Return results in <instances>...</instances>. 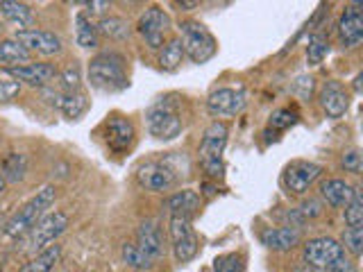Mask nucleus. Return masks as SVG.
Masks as SVG:
<instances>
[{"label":"nucleus","instance_id":"23","mask_svg":"<svg viewBox=\"0 0 363 272\" xmlns=\"http://www.w3.org/2000/svg\"><path fill=\"white\" fill-rule=\"evenodd\" d=\"M0 14H3L7 21H12L18 27H23V30H27V27L34 25V12H32V7L25 5V3H16V0H3V3H0Z\"/></svg>","mask_w":363,"mask_h":272},{"label":"nucleus","instance_id":"11","mask_svg":"<svg viewBox=\"0 0 363 272\" xmlns=\"http://www.w3.org/2000/svg\"><path fill=\"white\" fill-rule=\"evenodd\" d=\"M320 172H323V166L316 161H302V159L290 161L284 170V175H281V184H284L288 193L304 195L309 186L320 177Z\"/></svg>","mask_w":363,"mask_h":272},{"label":"nucleus","instance_id":"28","mask_svg":"<svg viewBox=\"0 0 363 272\" xmlns=\"http://www.w3.org/2000/svg\"><path fill=\"white\" fill-rule=\"evenodd\" d=\"M96 27H98V34H105L114 41H125V39H130V34H132L130 23L121 16H103V21H100Z\"/></svg>","mask_w":363,"mask_h":272},{"label":"nucleus","instance_id":"14","mask_svg":"<svg viewBox=\"0 0 363 272\" xmlns=\"http://www.w3.org/2000/svg\"><path fill=\"white\" fill-rule=\"evenodd\" d=\"M323 112L327 118H343L350 109V93L339 80H329L318 93Z\"/></svg>","mask_w":363,"mask_h":272},{"label":"nucleus","instance_id":"44","mask_svg":"<svg viewBox=\"0 0 363 272\" xmlns=\"http://www.w3.org/2000/svg\"><path fill=\"white\" fill-rule=\"evenodd\" d=\"M293 272H320V270H313V268H309V266H302V268H295Z\"/></svg>","mask_w":363,"mask_h":272},{"label":"nucleus","instance_id":"35","mask_svg":"<svg viewBox=\"0 0 363 272\" xmlns=\"http://www.w3.org/2000/svg\"><path fill=\"white\" fill-rule=\"evenodd\" d=\"M295 123H297V114L290 112V109H286V107L275 109V112L270 114L272 130H288V127H293Z\"/></svg>","mask_w":363,"mask_h":272},{"label":"nucleus","instance_id":"37","mask_svg":"<svg viewBox=\"0 0 363 272\" xmlns=\"http://www.w3.org/2000/svg\"><path fill=\"white\" fill-rule=\"evenodd\" d=\"M243 268V261L239 254H223L214 261V270L216 272H234V270H241Z\"/></svg>","mask_w":363,"mask_h":272},{"label":"nucleus","instance_id":"33","mask_svg":"<svg viewBox=\"0 0 363 272\" xmlns=\"http://www.w3.org/2000/svg\"><path fill=\"white\" fill-rule=\"evenodd\" d=\"M343 250H348L352 257H361V252H363V225L348 227V229H345Z\"/></svg>","mask_w":363,"mask_h":272},{"label":"nucleus","instance_id":"26","mask_svg":"<svg viewBox=\"0 0 363 272\" xmlns=\"http://www.w3.org/2000/svg\"><path fill=\"white\" fill-rule=\"evenodd\" d=\"M75 43L84 50L98 48V27L91 23L87 14L75 16Z\"/></svg>","mask_w":363,"mask_h":272},{"label":"nucleus","instance_id":"18","mask_svg":"<svg viewBox=\"0 0 363 272\" xmlns=\"http://www.w3.org/2000/svg\"><path fill=\"white\" fill-rule=\"evenodd\" d=\"M339 36L345 48H357L363 41V16L359 12V5L345 7V12L339 21Z\"/></svg>","mask_w":363,"mask_h":272},{"label":"nucleus","instance_id":"41","mask_svg":"<svg viewBox=\"0 0 363 272\" xmlns=\"http://www.w3.org/2000/svg\"><path fill=\"white\" fill-rule=\"evenodd\" d=\"M323 272H357V268H354L345 257H341L339 261H334L332 266H327Z\"/></svg>","mask_w":363,"mask_h":272},{"label":"nucleus","instance_id":"39","mask_svg":"<svg viewBox=\"0 0 363 272\" xmlns=\"http://www.w3.org/2000/svg\"><path fill=\"white\" fill-rule=\"evenodd\" d=\"M297 213L302 216V220H306V218H318V216L323 213V204H320V199H316V197L304 199V202L299 204Z\"/></svg>","mask_w":363,"mask_h":272},{"label":"nucleus","instance_id":"38","mask_svg":"<svg viewBox=\"0 0 363 272\" xmlns=\"http://www.w3.org/2000/svg\"><path fill=\"white\" fill-rule=\"evenodd\" d=\"M341 166L348 170V172H354V175H359L363 170V161H361V152L359 150H348L341 157Z\"/></svg>","mask_w":363,"mask_h":272},{"label":"nucleus","instance_id":"20","mask_svg":"<svg viewBox=\"0 0 363 272\" xmlns=\"http://www.w3.org/2000/svg\"><path fill=\"white\" fill-rule=\"evenodd\" d=\"M163 209L170 213V218L172 216L191 218L200 209V195L191 188H182V190H177V193H172L170 197H166Z\"/></svg>","mask_w":363,"mask_h":272},{"label":"nucleus","instance_id":"43","mask_svg":"<svg viewBox=\"0 0 363 272\" xmlns=\"http://www.w3.org/2000/svg\"><path fill=\"white\" fill-rule=\"evenodd\" d=\"M200 3H177V7L179 9H193V7H198Z\"/></svg>","mask_w":363,"mask_h":272},{"label":"nucleus","instance_id":"22","mask_svg":"<svg viewBox=\"0 0 363 272\" xmlns=\"http://www.w3.org/2000/svg\"><path fill=\"white\" fill-rule=\"evenodd\" d=\"M32 54L27 52L21 43L16 39H3L0 41V68H16V66H23V63H30Z\"/></svg>","mask_w":363,"mask_h":272},{"label":"nucleus","instance_id":"15","mask_svg":"<svg viewBox=\"0 0 363 272\" xmlns=\"http://www.w3.org/2000/svg\"><path fill=\"white\" fill-rule=\"evenodd\" d=\"M136 245L148 254L152 261H159L166 252V239H163V229L159 220L148 218L139 225V232H136Z\"/></svg>","mask_w":363,"mask_h":272},{"label":"nucleus","instance_id":"1","mask_svg":"<svg viewBox=\"0 0 363 272\" xmlns=\"http://www.w3.org/2000/svg\"><path fill=\"white\" fill-rule=\"evenodd\" d=\"M89 82L103 93H118V91L127 89L130 77L125 70V57L116 50L96 54L89 63Z\"/></svg>","mask_w":363,"mask_h":272},{"label":"nucleus","instance_id":"24","mask_svg":"<svg viewBox=\"0 0 363 272\" xmlns=\"http://www.w3.org/2000/svg\"><path fill=\"white\" fill-rule=\"evenodd\" d=\"M57 109L66 118H71V121H77V118H82L87 114L89 98L84 93H80V91H75V93H59Z\"/></svg>","mask_w":363,"mask_h":272},{"label":"nucleus","instance_id":"32","mask_svg":"<svg viewBox=\"0 0 363 272\" xmlns=\"http://www.w3.org/2000/svg\"><path fill=\"white\" fill-rule=\"evenodd\" d=\"M327 52H329V43H327V39L323 34H313L309 36V43H306V59L311 66H318L325 57Z\"/></svg>","mask_w":363,"mask_h":272},{"label":"nucleus","instance_id":"21","mask_svg":"<svg viewBox=\"0 0 363 272\" xmlns=\"http://www.w3.org/2000/svg\"><path fill=\"white\" fill-rule=\"evenodd\" d=\"M352 188L345 179H325L320 184V197L325 199L327 204L334 209H341L350 202L352 197Z\"/></svg>","mask_w":363,"mask_h":272},{"label":"nucleus","instance_id":"12","mask_svg":"<svg viewBox=\"0 0 363 272\" xmlns=\"http://www.w3.org/2000/svg\"><path fill=\"white\" fill-rule=\"evenodd\" d=\"M168 27H170V18L161 7H148L139 16V23H136V30H139V34L152 50L163 45V34L168 32Z\"/></svg>","mask_w":363,"mask_h":272},{"label":"nucleus","instance_id":"8","mask_svg":"<svg viewBox=\"0 0 363 272\" xmlns=\"http://www.w3.org/2000/svg\"><path fill=\"white\" fill-rule=\"evenodd\" d=\"M345 257L343 245L332 239V236H318L304 243V263L313 270H325L327 266H332L334 261H339Z\"/></svg>","mask_w":363,"mask_h":272},{"label":"nucleus","instance_id":"29","mask_svg":"<svg viewBox=\"0 0 363 272\" xmlns=\"http://www.w3.org/2000/svg\"><path fill=\"white\" fill-rule=\"evenodd\" d=\"M182 59H184V50H182L179 39H170L166 45H161L159 52V68L161 70H175Z\"/></svg>","mask_w":363,"mask_h":272},{"label":"nucleus","instance_id":"25","mask_svg":"<svg viewBox=\"0 0 363 272\" xmlns=\"http://www.w3.org/2000/svg\"><path fill=\"white\" fill-rule=\"evenodd\" d=\"M27 172V157L21 152H9L7 157L0 163V175H3L5 184H16V181H21Z\"/></svg>","mask_w":363,"mask_h":272},{"label":"nucleus","instance_id":"46","mask_svg":"<svg viewBox=\"0 0 363 272\" xmlns=\"http://www.w3.org/2000/svg\"><path fill=\"white\" fill-rule=\"evenodd\" d=\"M234 272H245V270H243V268H241V270H234Z\"/></svg>","mask_w":363,"mask_h":272},{"label":"nucleus","instance_id":"10","mask_svg":"<svg viewBox=\"0 0 363 272\" xmlns=\"http://www.w3.org/2000/svg\"><path fill=\"white\" fill-rule=\"evenodd\" d=\"M245 107H248V93H245V89L223 86V89H216L214 93L207 98V112L214 118L239 116Z\"/></svg>","mask_w":363,"mask_h":272},{"label":"nucleus","instance_id":"27","mask_svg":"<svg viewBox=\"0 0 363 272\" xmlns=\"http://www.w3.org/2000/svg\"><path fill=\"white\" fill-rule=\"evenodd\" d=\"M59 254H61L59 245H50V248H45L43 252L34 254V257L27 261L18 272H50L54 263L59 261Z\"/></svg>","mask_w":363,"mask_h":272},{"label":"nucleus","instance_id":"17","mask_svg":"<svg viewBox=\"0 0 363 272\" xmlns=\"http://www.w3.org/2000/svg\"><path fill=\"white\" fill-rule=\"evenodd\" d=\"M105 130H107V143L114 152H125V150L132 148L136 130H134L130 118H123V116L109 118Z\"/></svg>","mask_w":363,"mask_h":272},{"label":"nucleus","instance_id":"42","mask_svg":"<svg viewBox=\"0 0 363 272\" xmlns=\"http://www.w3.org/2000/svg\"><path fill=\"white\" fill-rule=\"evenodd\" d=\"M87 7H89V12H91V14H103L105 9H109L112 5L105 3V0H94V3H87Z\"/></svg>","mask_w":363,"mask_h":272},{"label":"nucleus","instance_id":"47","mask_svg":"<svg viewBox=\"0 0 363 272\" xmlns=\"http://www.w3.org/2000/svg\"><path fill=\"white\" fill-rule=\"evenodd\" d=\"M0 34H3V25H0Z\"/></svg>","mask_w":363,"mask_h":272},{"label":"nucleus","instance_id":"40","mask_svg":"<svg viewBox=\"0 0 363 272\" xmlns=\"http://www.w3.org/2000/svg\"><path fill=\"white\" fill-rule=\"evenodd\" d=\"M293 93H297L302 100H311V93H313V77L299 75V77L293 82Z\"/></svg>","mask_w":363,"mask_h":272},{"label":"nucleus","instance_id":"7","mask_svg":"<svg viewBox=\"0 0 363 272\" xmlns=\"http://www.w3.org/2000/svg\"><path fill=\"white\" fill-rule=\"evenodd\" d=\"M168 234H170L172 254H175L177 263H188L191 259H195L200 243H198L193 225H191V218L172 216L168 225Z\"/></svg>","mask_w":363,"mask_h":272},{"label":"nucleus","instance_id":"19","mask_svg":"<svg viewBox=\"0 0 363 272\" xmlns=\"http://www.w3.org/2000/svg\"><path fill=\"white\" fill-rule=\"evenodd\" d=\"M302 241V232L297 227H270V229L261 232V243L268 250L275 252H288Z\"/></svg>","mask_w":363,"mask_h":272},{"label":"nucleus","instance_id":"4","mask_svg":"<svg viewBox=\"0 0 363 272\" xmlns=\"http://www.w3.org/2000/svg\"><path fill=\"white\" fill-rule=\"evenodd\" d=\"M230 136V127L223 121H214L205 130L202 143H200V166L212 179L223 175V154Z\"/></svg>","mask_w":363,"mask_h":272},{"label":"nucleus","instance_id":"36","mask_svg":"<svg viewBox=\"0 0 363 272\" xmlns=\"http://www.w3.org/2000/svg\"><path fill=\"white\" fill-rule=\"evenodd\" d=\"M21 93V82L9 77L5 70H0V103H9Z\"/></svg>","mask_w":363,"mask_h":272},{"label":"nucleus","instance_id":"45","mask_svg":"<svg viewBox=\"0 0 363 272\" xmlns=\"http://www.w3.org/2000/svg\"><path fill=\"white\" fill-rule=\"evenodd\" d=\"M3 190H5V179H3V175H0V195H3Z\"/></svg>","mask_w":363,"mask_h":272},{"label":"nucleus","instance_id":"16","mask_svg":"<svg viewBox=\"0 0 363 272\" xmlns=\"http://www.w3.org/2000/svg\"><path fill=\"white\" fill-rule=\"evenodd\" d=\"M9 77H14L16 82H25V84L36 86V89H43L48 86V82H52L57 77V70H54L52 63H45V61H36V63H23V66H16V68H9L5 70Z\"/></svg>","mask_w":363,"mask_h":272},{"label":"nucleus","instance_id":"5","mask_svg":"<svg viewBox=\"0 0 363 272\" xmlns=\"http://www.w3.org/2000/svg\"><path fill=\"white\" fill-rule=\"evenodd\" d=\"M145 125L157 141H172L182 134V118L170 100H159L145 112Z\"/></svg>","mask_w":363,"mask_h":272},{"label":"nucleus","instance_id":"31","mask_svg":"<svg viewBox=\"0 0 363 272\" xmlns=\"http://www.w3.org/2000/svg\"><path fill=\"white\" fill-rule=\"evenodd\" d=\"M345 222H348V227H359V225H363V195H361V188L359 186L352 188L350 202L345 204Z\"/></svg>","mask_w":363,"mask_h":272},{"label":"nucleus","instance_id":"6","mask_svg":"<svg viewBox=\"0 0 363 272\" xmlns=\"http://www.w3.org/2000/svg\"><path fill=\"white\" fill-rule=\"evenodd\" d=\"M68 227V216L64 211H50L45 213L39 222H36L30 232L25 234V250L32 254H39L45 248L54 245V241L66 232Z\"/></svg>","mask_w":363,"mask_h":272},{"label":"nucleus","instance_id":"30","mask_svg":"<svg viewBox=\"0 0 363 272\" xmlns=\"http://www.w3.org/2000/svg\"><path fill=\"white\" fill-rule=\"evenodd\" d=\"M123 261L134 270H150L154 266V261L136 243H125L123 245Z\"/></svg>","mask_w":363,"mask_h":272},{"label":"nucleus","instance_id":"9","mask_svg":"<svg viewBox=\"0 0 363 272\" xmlns=\"http://www.w3.org/2000/svg\"><path fill=\"white\" fill-rule=\"evenodd\" d=\"M136 179H139V184L145 190H150V193L170 190L172 186H177V181H179L177 172L163 159L148 161V163H143V166H139V170H136Z\"/></svg>","mask_w":363,"mask_h":272},{"label":"nucleus","instance_id":"3","mask_svg":"<svg viewBox=\"0 0 363 272\" xmlns=\"http://www.w3.org/2000/svg\"><path fill=\"white\" fill-rule=\"evenodd\" d=\"M179 34H182V50L184 57H188L198 66H202L209 59H214L218 52V41L216 36L209 32V27L198 23V21H184L179 23Z\"/></svg>","mask_w":363,"mask_h":272},{"label":"nucleus","instance_id":"34","mask_svg":"<svg viewBox=\"0 0 363 272\" xmlns=\"http://www.w3.org/2000/svg\"><path fill=\"white\" fill-rule=\"evenodd\" d=\"M57 77H59L61 93H75V91H80V84H82L80 66H68L66 70H61Z\"/></svg>","mask_w":363,"mask_h":272},{"label":"nucleus","instance_id":"2","mask_svg":"<svg viewBox=\"0 0 363 272\" xmlns=\"http://www.w3.org/2000/svg\"><path fill=\"white\" fill-rule=\"evenodd\" d=\"M54 197H57L54 186H43L41 190H36V195L32 199H27V202L7 220V225H5L7 239H21V236L30 232L32 227L48 213V209L54 204Z\"/></svg>","mask_w":363,"mask_h":272},{"label":"nucleus","instance_id":"13","mask_svg":"<svg viewBox=\"0 0 363 272\" xmlns=\"http://www.w3.org/2000/svg\"><path fill=\"white\" fill-rule=\"evenodd\" d=\"M16 41L23 45L27 52H39V54H45V57H50V54H59L64 43L61 39L54 32H48V30H18L16 32Z\"/></svg>","mask_w":363,"mask_h":272}]
</instances>
